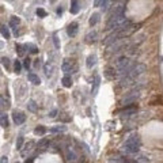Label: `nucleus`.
Returning <instances> with one entry per match:
<instances>
[{"label": "nucleus", "instance_id": "ddd939ff", "mask_svg": "<svg viewBox=\"0 0 163 163\" xmlns=\"http://www.w3.org/2000/svg\"><path fill=\"white\" fill-rule=\"evenodd\" d=\"M63 86H64V87H67V88H69L71 86H72V79H71V76H64V78H63Z\"/></svg>", "mask_w": 163, "mask_h": 163}, {"label": "nucleus", "instance_id": "f257e3e1", "mask_svg": "<svg viewBox=\"0 0 163 163\" xmlns=\"http://www.w3.org/2000/svg\"><path fill=\"white\" fill-rule=\"evenodd\" d=\"M129 25V21L124 15H111L109 22H107V29L111 30H124Z\"/></svg>", "mask_w": 163, "mask_h": 163}, {"label": "nucleus", "instance_id": "c85d7f7f", "mask_svg": "<svg viewBox=\"0 0 163 163\" xmlns=\"http://www.w3.org/2000/svg\"><path fill=\"white\" fill-rule=\"evenodd\" d=\"M37 15H38L40 18H45L46 15H48V14H46V11H45V10H42V8H37Z\"/></svg>", "mask_w": 163, "mask_h": 163}, {"label": "nucleus", "instance_id": "7c9ffc66", "mask_svg": "<svg viewBox=\"0 0 163 163\" xmlns=\"http://www.w3.org/2000/svg\"><path fill=\"white\" fill-rule=\"evenodd\" d=\"M53 42H54V46H56V48H60V42H58V38H57V34H56V33H54V35H53Z\"/></svg>", "mask_w": 163, "mask_h": 163}, {"label": "nucleus", "instance_id": "72a5a7b5", "mask_svg": "<svg viewBox=\"0 0 163 163\" xmlns=\"http://www.w3.org/2000/svg\"><path fill=\"white\" fill-rule=\"evenodd\" d=\"M102 3H103V0H94V6H95V7H99Z\"/></svg>", "mask_w": 163, "mask_h": 163}, {"label": "nucleus", "instance_id": "2f4dec72", "mask_svg": "<svg viewBox=\"0 0 163 163\" xmlns=\"http://www.w3.org/2000/svg\"><path fill=\"white\" fill-rule=\"evenodd\" d=\"M30 63H31V60H30L29 57L25 58V61H23V65H25V68H27V69H29V67H30Z\"/></svg>", "mask_w": 163, "mask_h": 163}, {"label": "nucleus", "instance_id": "cd10ccee", "mask_svg": "<svg viewBox=\"0 0 163 163\" xmlns=\"http://www.w3.org/2000/svg\"><path fill=\"white\" fill-rule=\"evenodd\" d=\"M22 146H23V137L22 136H19L18 137V140H17V150H22Z\"/></svg>", "mask_w": 163, "mask_h": 163}, {"label": "nucleus", "instance_id": "393cba45", "mask_svg": "<svg viewBox=\"0 0 163 163\" xmlns=\"http://www.w3.org/2000/svg\"><path fill=\"white\" fill-rule=\"evenodd\" d=\"M93 65H95V56L91 54V56H88L87 57V67L88 68H91Z\"/></svg>", "mask_w": 163, "mask_h": 163}, {"label": "nucleus", "instance_id": "f704fd0d", "mask_svg": "<svg viewBox=\"0 0 163 163\" xmlns=\"http://www.w3.org/2000/svg\"><path fill=\"white\" fill-rule=\"evenodd\" d=\"M56 114H57V110H52L50 113H49V117H50V118H54Z\"/></svg>", "mask_w": 163, "mask_h": 163}, {"label": "nucleus", "instance_id": "6e6552de", "mask_svg": "<svg viewBox=\"0 0 163 163\" xmlns=\"http://www.w3.org/2000/svg\"><path fill=\"white\" fill-rule=\"evenodd\" d=\"M79 8H80L79 1H78V0H72V1H71V8H69L71 14H78L79 12Z\"/></svg>", "mask_w": 163, "mask_h": 163}, {"label": "nucleus", "instance_id": "20e7f679", "mask_svg": "<svg viewBox=\"0 0 163 163\" xmlns=\"http://www.w3.org/2000/svg\"><path fill=\"white\" fill-rule=\"evenodd\" d=\"M12 120L17 125H22L26 121V116L23 114L22 111H14L12 113Z\"/></svg>", "mask_w": 163, "mask_h": 163}, {"label": "nucleus", "instance_id": "4be33fe9", "mask_svg": "<svg viewBox=\"0 0 163 163\" xmlns=\"http://www.w3.org/2000/svg\"><path fill=\"white\" fill-rule=\"evenodd\" d=\"M95 37H97V33H95V31H93V33L87 34V37H86V42H87V44L94 42V41H95Z\"/></svg>", "mask_w": 163, "mask_h": 163}, {"label": "nucleus", "instance_id": "5701e85b", "mask_svg": "<svg viewBox=\"0 0 163 163\" xmlns=\"http://www.w3.org/2000/svg\"><path fill=\"white\" fill-rule=\"evenodd\" d=\"M34 133L38 135V136H44L45 133H46V129H45L44 127H37V128L34 129Z\"/></svg>", "mask_w": 163, "mask_h": 163}, {"label": "nucleus", "instance_id": "7ed1b4c3", "mask_svg": "<svg viewBox=\"0 0 163 163\" xmlns=\"http://www.w3.org/2000/svg\"><path fill=\"white\" fill-rule=\"evenodd\" d=\"M129 68H131V61H129L128 57H121L117 60V63H116V69H117V72L121 74V75L127 74Z\"/></svg>", "mask_w": 163, "mask_h": 163}, {"label": "nucleus", "instance_id": "2eb2a0df", "mask_svg": "<svg viewBox=\"0 0 163 163\" xmlns=\"http://www.w3.org/2000/svg\"><path fill=\"white\" fill-rule=\"evenodd\" d=\"M136 107H135V106H132V107H127V109H125V110H122L121 111V113H122L124 116H131V114H135V113H136Z\"/></svg>", "mask_w": 163, "mask_h": 163}, {"label": "nucleus", "instance_id": "a878e982", "mask_svg": "<svg viewBox=\"0 0 163 163\" xmlns=\"http://www.w3.org/2000/svg\"><path fill=\"white\" fill-rule=\"evenodd\" d=\"M49 143H50V141H49L48 139H42V140L38 141V144H37V146L41 147V148H44L45 146H49Z\"/></svg>", "mask_w": 163, "mask_h": 163}, {"label": "nucleus", "instance_id": "f03ea898", "mask_svg": "<svg viewBox=\"0 0 163 163\" xmlns=\"http://www.w3.org/2000/svg\"><path fill=\"white\" fill-rule=\"evenodd\" d=\"M124 148H125V151L128 154H136V152H139V150H140V137L137 136L136 133L128 136Z\"/></svg>", "mask_w": 163, "mask_h": 163}, {"label": "nucleus", "instance_id": "aec40b11", "mask_svg": "<svg viewBox=\"0 0 163 163\" xmlns=\"http://www.w3.org/2000/svg\"><path fill=\"white\" fill-rule=\"evenodd\" d=\"M23 48H26V50H29L30 53H37L38 52V48H37L35 45H33V44H26Z\"/></svg>", "mask_w": 163, "mask_h": 163}, {"label": "nucleus", "instance_id": "1a4fd4ad", "mask_svg": "<svg viewBox=\"0 0 163 163\" xmlns=\"http://www.w3.org/2000/svg\"><path fill=\"white\" fill-rule=\"evenodd\" d=\"M33 146H35V143H34V141H29V143H27L26 146H25L26 148H25V150H21V152H22L23 156H26V155L29 154V152H30L31 150H33Z\"/></svg>", "mask_w": 163, "mask_h": 163}, {"label": "nucleus", "instance_id": "9b49d317", "mask_svg": "<svg viewBox=\"0 0 163 163\" xmlns=\"http://www.w3.org/2000/svg\"><path fill=\"white\" fill-rule=\"evenodd\" d=\"M44 69H45V75L48 76H52V74H53V65L52 64H49V63H46L44 65Z\"/></svg>", "mask_w": 163, "mask_h": 163}, {"label": "nucleus", "instance_id": "4c0bfd02", "mask_svg": "<svg viewBox=\"0 0 163 163\" xmlns=\"http://www.w3.org/2000/svg\"><path fill=\"white\" fill-rule=\"evenodd\" d=\"M33 160H34V159H33V158H29V159H27V160H26V162H25V163H33Z\"/></svg>", "mask_w": 163, "mask_h": 163}, {"label": "nucleus", "instance_id": "4468645a", "mask_svg": "<svg viewBox=\"0 0 163 163\" xmlns=\"http://www.w3.org/2000/svg\"><path fill=\"white\" fill-rule=\"evenodd\" d=\"M29 80H30L33 84H40V83H41L40 78L35 75V74H29Z\"/></svg>", "mask_w": 163, "mask_h": 163}, {"label": "nucleus", "instance_id": "f8f14e48", "mask_svg": "<svg viewBox=\"0 0 163 163\" xmlns=\"http://www.w3.org/2000/svg\"><path fill=\"white\" fill-rule=\"evenodd\" d=\"M8 106H10L8 101H7L4 97H1V95H0V111L4 110V109H7Z\"/></svg>", "mask_w": 163, "mask_h": 163}, {"label": "nucleus", "instance_id": "c9c22d12", "mask_svg": "<svg viewBox=\"0 0 163 163\" xmlns=\"http://www.w3.org/2000/svg\"><path fill=\"white\" fill-rule=\"evenodd\" d=\"M7 162H8L7 156H1V159H0V163H7Z\"/></svg>", "mask_w": 163, "mask_h": 163}, {"label": "nucleus", "instance_id": "473e14b6", "mask_svg": "<svg viewBox=\"0 0 163 163\" xmlns=\"http://www.w3.org/2000/svg\"><path fill=\"white\" fill-rule=\"evenodd\" d=\"M23 46H22V45H19V44H18L17 45V46H15V49H17V50H18V54H21V56H22V54H23Z\"/></svg>", "mask_w": 163, "mask_h": 163}, {"label": "nucleus", "instance_id": "423d86ee", "mask_svg": "<svg viewBox=\"0 0 163 163\" xmlns=\"http://www.w3.org/2000/svg\"><path fill=\"white\" fill-rule=\"evenodd\" d=\"M78 154H76L75 151L72 150V148H69V150H67V160L71 163H75L76 160H78Z\"/></svg>", "mask_w": 163, "mask_h": 163}, {"label": "nucleus", "instance_id": "bb28decb", "mask_svg": "<svg viewBox=\"0 0 163 163\" xmlns=\"http://www.w3.org/2000/svg\"><path fill=\"white\" fill-rule=\"evenodd\" d=\"M64 131H65V127H56V128L50 129L52 133H60V132H64Z\"/></svg>", "mask_w": 163, "mask_h": 163}, {"label": "nucleus", "instance_id": "39448f33", "mask_svg": "<svg viewBox=\"0 0 163 163\" xmlns=\"http://www.w3.org/2000/svg\"><path fill=\"white\" fill-rule=\"evenodd\" d=\"M61 69L65 72V74H69V72H74V69H76V67L75 64L71 61V60H64V63H63V65H61Z\"/></svg>", "mask_w": 163, "mask_h": 163}, {"label": "nucleus", "instance_id": "412c9836", "mask_svg": "<svg viewBox=\"0 0 163 163\" xmlns=\"http://www.w3.org/2000/svg\"><path fill=\"white\" fill-rule=\"evenodd\" d=\"M98 21H99V14H93V15H91V18H90V26L97 25Z\"/></svg>", "mask_w": 163, "mask_h": 163}, {"label": "nucleus", "instance_id": "dca6fc26", "mask_svg": "<svg viewBox=\"0 0 163 163\" xmlns=\"http://www.w3.org/2000/svg\"><path fill=\"white\" fill-rule=\"evenodd\" d=\"M0 33H1V35L4 37L6 40H8L10 35H11V34H10V30L6 26H0Z\"/></svg>", "mask_w": 163, "mask_h": 163}, {"label": "nucleus", "instance_id": "9d476101", "mask_svg": "<svg viewBox=\"0 0 163 163\" xmlns=\"http://www.w3.org/2000/svg\"><path fill=\"white\" fill-rule=\"evenodd\" d=\"M0 127H3V128H7V127H8V117H7V114H4V113L0 114Z\"/></svg>", "mask_w": 163, "mask_h": 163}, {"label": "nucleus", "instance_id": "e433bc0d", "mask_svg": "<svg viewBox=\"0 0 163 163\" xmlns=\"http://www.w3.org/2000/svg\"><path fill=\"white\" fill-rule=\"evenodd\" d=\"M61 14H63V8L61 7H58L57 8V15H61Z\"/></svg>", "mask_w": 163, "mask_h": 163}, {"label": "nucleus", "instance_id": "c756f323", "mask_svg": "<svg viewBox=\"0 0 163 163\" xmlns=\"http://www.w3.org/2000/svg\"><path fill=\"white\" fill-rule=\"evenodd\" d=\"M1 64H3V65H4L6 68H7V69H8V68H10V58H7V57H1Z\"/></svg>", "mask_w": 163, "mask_h": 163}, {"label": "nucleus", "instance_id": "b1692460", "mask_svg": "<svg viewBox=\"0 0 163 163\" xmlns=\"http://www.w3.org/2000/svg\"><path fill=\"white\" fill-rule=\"evenodd\" d=\"M21 69H22V64L17 60V61L14 63V72L18 75V74H21Z\"/></svg>", "mask_w": 163, "mask_h": 163}, {"label": "nucleus", "instance_id": "0eeeda50", "mask_svg": "<svg viewBox=\"0 0 163 163\" xmlns=\"http://www.w3.org/2000/svg\"><path fill=\"white\" fill-rule=\"evenodd\" d=\"M76 33H78V23L72 22L69 26H68V29H67V34L69 35V37H75Z\"/></svg>", "mask_w": 163, "mask_h": 163}, {"label": "nucleus", "instance_id": "f3484780", "mask_svg": "<svg viewBox=\"0 0 163 163\" xmlns=\"http://www.w3.org/2000/svg\"><path fill=\"white\" fill-rule=\"evenodd\" d=\"M99 84H101V78H99V76H97V78H95V80H94V86H93V94H94V95L97 94Z\"/></svg>", "mask_w": 163, "mask_h": 163}, {"label": "nucleus", "instance_id": "6ab92c4d", "mask_svg": "<svg viewBox=\"0 0 163 163\" xmlns=\"http://www.w3.org/2000/svg\"><path fill=\"white\" fill-rule=\"evenodd\" d=\"M21 23V19L19 18H17V17H14V18H11L10 19V27H14V29H17V26Z\"/></svg>", "mask_w": 163, "mask_h": 163}, {"label": "nucleus", "instance_id": "a211bd4d", "mask_svg": "<svg viewBox=\"0 0 163 163\" xmlns=\"http://www.w3.org/2000/svg\"><path fill=\"white\" fill-rule=\"evenodd\" d=\"M27 109L30 111H38V106H37V103H35L34 101H29V103H27Z\"/></svg>", "mask_w": 163, "mask_h": 163}]
</instances>
